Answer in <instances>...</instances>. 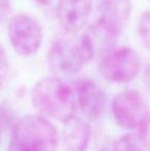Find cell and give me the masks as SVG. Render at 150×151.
<instances>
[{
	"label": "cell",
	"mask_w": 150,
	"mask_h": 151,
	"mask_svg": "<svg viewBox=\"0 0 150 151\" xmlns=\"http://www.w3.org/2000/svg\"><path fill=\"white\" fill-rule=\"evenodd\" d=\"M31 100L39 115L63 123L75 117L78 110L75 82L57 76L38 80L31 91Z\"/></svg>",
	"instance_id": "1"
},
{
	"label": "cell",
	"mask_w": 150,
	"mask_h": 151,
	"mask_svg": "<svg viewBox=\"0 0 150 151\" xmlns=\"http://www.w3.org/2000/svg\"><path fill=\"white\" fill-rule=\"evenodd\" d=\"M59 134L50 119L29 114L14 124L7 151H57Z\"/></svg>",
	"instance_id": "2"
},
{
	"label": "cell",
	"mask_w": 150,
	"mask_h": 151,
	"mask_svg": "<svg viewBox=\"0 0 150 151\" xmlns=\"http://www.w3.org/2000/svg\"><path fill=\"white\" fill-rule=\"evenodd\" d=\"M94 57L81 35L79 37L60 36L50 45L47 60L56 73L70 75L80 71Z\"/></svg>",
	"instance_id": "3"
},
{
	"label": "cell",
	"mask_w": 150,
	"mask_h": 151,
	"mask_svg": "<svg viewBox=\"0 0 150 151\" xmlns=\"http://www.w3.org/2000/svg\"><path fill=\"white\" fill-rule=\"evenodd\" d=\"M111 108L118 125L148 137L149 108L142 93L135 90L120 91L114 97Z\"/></svg>",
	"instance_id": "4"
},
{
	"label": "cell",
	"mask_w": 150,
	"mask_h": 151,
	"mask_svg": "<svg viewBox=\"0 0 150 151\" xmlns=\"http://www.w3.org/2000/svg\"><path fill=\"white\" fill-rule=\"evenodd\" d=\"M100 72L105 79L116 83L133 80L141 69V58L135 50L128 46L116 48L103 57Z\"/></svg>",
	"instance_id": "5"
},
{
	"label": "cell",
	"mask_w": 150,
	"mask_h": 151,
	"mask_svg": "<svg viewBox=\"0 0 150 151\" xmlns=\"http://www.w3.org/2000/svg\"><path fill=\"white\" fill-rule=\"evenodd\" d=\"M42 36L41 25L29 14H17L8 24V38L14 50L22 56L35 54L40 47Z\"/></svg>",
	"instance_id": "6"
},
{
	"label": "cell",
	"mask_w": 150,
	"mask_h": 151,
	"mask_svg": "<svg viewBox=\"0 0 150 151\" xmlns=\"http://www.w3.org/2000/svg\"><path fill=\"white\" fill-rule=\"evenodd\" d=\"M77 109L84 119L95 121L102 116L106 107V95L103 88L92 79H80L75 82Z\"/></svg>",
	"instance_id": "7"
},
{
	"label": "cell",
	"mask_w": 150,
	"mask_h": 151,
	"mask_svg": "<svg viewBox=\"0 0 150 151\" xmlns=\"http://www.w3.org/2000/svg\"><path fill=\"white\" fill-rule=\"evenodd\" d=\"M90 10V0H59L57 17L65 30L74 34L83 28Z\"/></svg>",
	"instance_id": "8"
},
{
	"label": "cell",
	"mask_w": 150,
	"mask_h": 151,
	"mask_svg": "<svg viewBox=\"0 0 150 151\" xmlns=\"http://www.w3.org/2000/svg\"><path fill=\"white\" fill-rule=\"evenodd\" d=\"M90 141V125L84 118L75 117L64 122L62 147L64 151H86Z\"/></svg>",
	"instance_id": "9"
},
{
	"label": "cell",
	"mask_w": 150,
	"mask_h": 151,
	"mask_svg": "<svg viewBox=\"0 0 150 151\" xmlns=\"http://www.w3.org/2000/svg\"><path fill=\"white\" fill-rule=\"evenodd\" d=\"M113 151H149L148 137L136 132L124 134L115 140Z\"/></svg>",
	"instance_id": "10"
},
{
	"label": "cell",
	"mask_w": 150,
	"mask_h": 151,
	"mask_svg": "<svg viewBox=\"0 0 150 151\" xmlns=\"http://www.w3.org/2000/svg\"><path fill=\"white\" fill-rule=\"evenodd\" d=\"M149 12L146 10L140 17L138 24V31L141 40L147 48L149 47Z\"/></svg>",
	"instance_id": "11"
},
{
	"label": "cell",
	"mask_w": 150,
	"mask_h": 151,
	"mask_svg": "<svg viewBox=\"0 0 150 151\" xmlns=\"http://www.w3.org/2000/svg\"><path fill=\"white\" fill-rule=\"evenodd\" d=\"M8 71H9V64H8L7 55H6L3 46L0 45V86H2L5 78L7 77Z\"/></svg>",
	"instance_id": "12"
},
{
	"label": "cell",
	"mask_w": 150,
	"mask_h": 151,
	"mask_svg": "<svg viewBox=\"0 0 150 151\" xmlns=\"http://www.w3.org/2000/svg\"><path fill=\"white\" fill-rule=\"evenodd\" d=\"M9 9V1L8 0H0V21L3 20Z\"/></svg>",
	"instance_id": "13"
},
{
	"label": "cell",
	"mask_w": 150,
	"mask_h": 151,
	"mask_svg": "<svg viewBox=\"0 0 150 151\" xmlns=\"http://www.w3.org/2000/svg\"><path fill=\"white\" fill-rule=\"evenodd\" d=\"M34 1L38 2V3L40 4H44V5H48V4L52 3V0H34Z\"/></svg>",
	"instance_id": "14"
},
{
	"label": "cell",
	"mask_w": 150,
	"mask_h": 151,
	"mask_svg": "<svg viewBox=\"0 0 150 151\" xmlns=\"http://www.w3.org/2000/svg\"><path fill=\"white\" fill-rule=\"evenodd\" d=\"M119 1H122V2H128V0H119Z\"/></svg>",
	"instance_id": "15"
},
{
	"label": "cell",
	"mask_w": 150,
	"mask_h": 151,
	"mask_svg": "<svg viewBox=\"0 0 150 151\" xmlns=\"http://www.w3.org/2000/svg\"><path fill=\"white\" fill-rule=\"evenodd\" d=\"M0 133H1V125H0Z\"/></svg>",
	"instance_id": "16"
}]
</instances>
